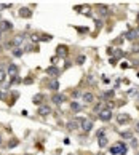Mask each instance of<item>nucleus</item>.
Wrapping results in <instances>:
<instances>
[{
  "label": "nucleus",
  "mask_w": 139,
  "mask_h": 155,
  "mask_svg": "<svg viewBox=\"0 0 139 155\" xmlns=\"http://www.w3.org/2000/svg\"><path fill=\"white\" fill-rule=\"evenodd\" d=\"M110 154L112 155H125L126 154V144L125 142H117L115 146L110 147Z\"/></svg>",
  "instance_id": "f257e3e1"
},
{
  "label": "nucleus",
  "mask_w": 139,
  "mask_h": 155,
  "mask_svg": "<svg viewBox=\"0 0 139 155\" xmlns=\"http://www.w3.org/2000/svg\"><path fill=\"white\" fill-rule=\"evenodd\" d=\"M80 126L85 133H90L93 130V120L91 119H86V117H80Z\"/></svg>",
  "instance_id": "f03ea898"
},
{
  "label": "nucleus",
  "mask_w": 139,
  "mask_h": 155,
  "mask_svg": "<svg viewBox=\"0 0 139 155\" xmlns=\"http://www.w3.org/2000/svg\"><path fill=\"white\" fill-rule=\"evenodd\" d=\"M37 112H39V115L46 117V115L51 114V106H48V104H40V106L37 107Z\"/></svg>",
  "instance_id": "7ed1b4c3"
},
{
  "label": "nucleus",
  "mask_w": 139,
  "mask_h": 155,
  "mask_svg": "<svg viewBox=\"0 0 139 155\" xmlns=\"http://www.w3.org/2000/svg\"><path fill=\"white\" fill-rule=\"evenodd\" d=\"M24 37H26V34H18V35H15L13 40H10V42H11V46L19 48V46L22 45V42H24Z\"/></svg>",
  "instance_id": "20e7f679"
},
{
  "label": "nucleus",
  "mask_w": 139,
  "mask_h": 155,
  "mask_svg": "<svg viewBox=\"0 0 139 155\" xmlns=\"http://www.w3.org/2000/svg\"><path fill=\"white\" fill-rule=\"evenodd\" d=\"M112 119V110L110 109H102L99 112V120H102V122H109Z\"/></svg>",
  "instance_id": "39448f33"
},
{
  "label": "nucleus",
  "mask_w": 139,
  "mask_h": 155,
  "mask_svg": "<svg viewBox=\"0 0 139 155\" xmlns=\"http://www.w3.org/2000/svg\"><path fill=\"white\" fill-rule=\"evenodd\" d=\"M11 29H13V24L10 21H5V19L0 21V34L2 32H10Z\"/></svg>",
  "instance_id": "423d86ee"
},
{
  "label": "nucleus",
  "mask_w": 139,
  "mask_h": 155,
  "mask_svg": "<svg viewBox=\"0 0 139 155\" xmlns=\"http://www.w3.org/2000/svg\"><path fill=\"white\" fill-rule=\"evenodd\" d=\"M64 101H66V96H64V94H61V93H56V94H53V97H51V102H53V104H56V106H59V104H62Z\"/></svg>",
  "instance_id": "0eeeda50"
},
{
  "label": "nucleus",
  "mask_w": 139,
  "mask_h": 155,
  "mask_svg": "<svg viewBox=\"0 0 139 155\" xmlns=\"http://www.w3.org/2000/svg\"><path fill=\"white\" fill-rule=\"evenodd\" d=\"M130 119L131 117L128 115V114H120V115L117 117V123L118 125H126L128 122H130Z\"/></svg>",
  "instance_id": "6e6552de"
},
{
  "label": "nucleus",
  "mask_w": 139,
  "mask_h": 155,
  "mask_svg": "<svg viewBox=\"0 0 139 155\" xmlns=\"http://www.w3.org/2000/svg\"><path fill=\"white\" fill-rule=\"evenodd\" d=\"M8 75L11 77V79L18 77V66H16V64H10L8 66Z\"/></svg>",
  "instance_id": "1a4fd4ad"
},
{
  "label": "nucleus",
  "mask_w": 139,
  "mask_h": 155,
  "mask_svg": "<svg viewBox=\"0 0 139 155\" xmlns=\"http://www.w3.org/2000/svg\"><path fill=\"white\" fill-rule=\"evenodd\" d=\"M19 16H21V18H30V16H32V10L22 6V8H19Z\"/></svg>",
  "instance_id": "9d476101"
},
{
  "label": "nucleus",
  "mask_w": 139,
  "mask_h": 155,
  "mask_svg": "<svg viewBox=\"0 0 139 155\" xmlns=\"http://www.w3.org/2000/svg\"><path fill=\"white\" fill-rule=\"evenodd\" d=\"M56 55L59 56V58H66V56H67V46L59 45V46L56 48Z\"/></svg>",
  "instance_id": "9b49d317"
},
{
  "label": "nucleus",
  "mask_w": 139,
  "mask_h": 155,
  "mask_svg": "<svg viewBox=\"0 0 139 155\" xmlns=\"http://www.w3.org/2000/svg\"><path fill=\"white\" fill-rule=\"evenodd\" d=\"M46 74H48V75H51V77H58L61 74V70L58 69L56 66H50L48 69H46Z\"/></svg>",
  "instance_id": "f8f14e48"
},
{
  "label": "nucleus",
  "mask_w": 139,
  "mask_h": 155,
  "mask_svg": "<svg viewBox=\"0 0 139 155\" xmlns=\"http://www.w3.org/2000/svg\"><path fill=\"white\" fill-rule=\"evenodd\" d=\"M82 97H83V101H85L86 104L93 102V93H91V91H85V93H82Z\"/></svg>",
  "instance_id": "ddd939ff"
},
{
  "label": "nucleus",
  "mask_w": 139,
  "mask_h": 155,
  "mask_svg": "<svg viewBox=\"0 0 139 155\" xmlns=\"http://www.w3.org/2000/svg\"><path fill=\"white\" fill-rule=\"evenodd\" d=\"M79 126H80V119H79V120H72V122H69V123H67V128H69L70 131L77 130Z\"/></svg>",
  "instance_id": "4468645a"
},
{
  "label": "nucleus",
  "mask_w": 139,
  "mask_h": 155,
  "mask_svg": "<svg viewBox=\"0 0 139 155\" xmlns=\"http://www.w3.org/2000/svg\"><path fill=\"white\" fill-rule=\"evenodd\" d=\"M138 34H139V31H134V29H131V31H128L126 34H125V37H126L128 40H134L138 37Z\"/></svg>",
  "instance_id": "2eb2a0df"
},
{
  "label": "nucleus",
  "mask_w": 139,
  "mask_h": 155,
  "mask_svg": "<svg viewBox=\"0 0 139 155\" xmlns=\"http://www.w3.org/2000/svg\"><path fill=\"white\" fill-rule=\"evenodd\" d=\"M48 88L53 90V91H58V90H59V82H58V80H51V82L48 83Z\"/></svg>",
  "instance_id": "dca6fc26"
},
{
  "label": "nucleus",
  "mask_w": 139,
  "mask_h": 155,
  "mask_svg": "<svg viewBox=\"0 0 139 155\" xmlns=\"http://www.w3.org/2000/svg\"><path fill=\"white\" fill-rule=\"evenodd\" d=\"M120 136L123 137V139H128V141L133 139V133H131V131H120Z\"/></svg>",
  "instance_id": "f3484780"
},
{
  "label": "nucleus",
  "mask_w": 139,
  "mask_h": 155,
  "mask_svg": "<svg viewBox=\"0 0 139 155\" xmlns=\"http://www.w3.org/2000/svg\"><path fill=\"white\" fill-rule=\"evenodd\" d=\"M70 109H72V110H74V112H80V110H82V109H83V106H80V104H79V102H75V101H74V102H72V104H70Z\"/></svg>",
  "instance_id": "a211bd4d"
},
{
  "label": "nucleus",
  "mask_w": 139,
  "mask_h": 155,
  "mask_svg": "<svg viewBox=\"0 0 139 155\" xmlns=\"http://www.w3.org/2000/svg\"><path fill=\"white\" fill-rule=\"evenodd\" d=\"M32 101H34L35 104H39V106H40V102L43 101V94H35V96L32 97Z\"/></svg>",
  "instance_id": "6ab92c4d"
},
{
  "label": "nucleus",
  "mask_w": 139,
  "mask_h": 155,
  "mask_svg": "<svg viewBox=\"0 0 139 155\" xmlns=\"http://www.w3.org/2000/svg\"><path fill=\"white\" fill-rule=\"evenodd\" d=\"M22 53H24V51H22L21 48H15V50H13V56H15V58H21Z\"/></svg>",
  "instance_id": "aec40b11"
},
{
  "label": "nucleus",
  "mask_w": 139,
  "mask_h": 155,
  "mask_svg": "<svg viewBox=\"0 0 139 155\" xmlns=\"http://www.w3.org/2000/svg\"><path fill=\"white\" fill-rule=\"evenodd\" d=\"M99 13H101L102 16H106L107 13H109V8H107L106 5H101V6H99Z\"/></svg>",
  "instance_id": "412c9836"
},
{
  "label": "nucleus",
  "mask_w": 139,
  "mask_h": 155,
  "mask_svg": "<svg viewBox=\"0 0 139 155\" xmlns=\"http://www.w3.org/2000/svg\"><path fill=\"white\" fill-rule=\"evenodd\" d=\"M107 146V137L104 136V137H99V147L101 149H104V147Z\"/></svg>",
  "instance_id": "4be33fe9"
},
{
  "label": "nucleus",
  "mask_w": 139,
  "mask_h": 155,
  "mask_svg": "<svg viewBox=\"0 0 139 155\" xmlns=\"http://www.w3.org/2000/svg\"><path fill=\"white\" fill-rule=\"evenodd\" d=\"M53 39V35H40V42H50V40Z\"/></svg>",
  "instance_id": "5701e85b"
},
{
  "label": "nucleus",
  "mask_w": 139,
  "mask_h": 155,
  "mask_svg": "<svg viewBox=\"0 0 139 155\" xmlns=\"http://www.w3.org/2000/svg\"><path fill=\"white\" fill-rule=\"evenodd\" d=\"M30 40H32V43L40 42V35H39V34H32V35H30Z\"/></svg>",
  "instance_id": "b1692460"
},
{
  "label": "nucleus",
  "mask_w": 139,
  "mask_h": 155,
  "mask_svg": "<svg viewBox=\"0 0 139 155\" xmlns=\"http://www.w3.org/2000/svg\"><path fill=\"white\" fill-rule=\"evenodd\" d=\"M114 93H115V91H106V93H104L101 97H102V99H109V97L114 96Z\"/></svg>",
  "instance_id": "393cba45"
},
{
  "label": "nucleus",
  "mask_w": 139,
  "mask_h": 155,
  "mask_svg": "<svg viewBox=\"0 0 139 155\" xmlns=\"http://www.w3.org/2000/svg\"><path fill=\"white\" fill-rule=\"evenodd\" d=\"M77 31H79L80 34H86L88 31H90V29H88V27H85V26H80V27H77Z\"/></svg>",
  "instance_id": "a878e982"
},
{
  "label": "nucleus",
  "mask_w": 139,
  "mask_h": 155,
  "mask_svg": "<svg viewBox=\"0 0 139 155\" xmlns=\"http://www.w3.org/2000/svg\"><path fill=\"white\" fill-rule=\"evenodd\" d=\"M16 146H18V139H11V141H10V144H8L10 149H11V147H16Z\"/></svg>",
  "instance_id": "bb28decb"
},
{
  "label": "nucleus",
  "mask_w": 139,
  "mask_h": 155,
  "mask_svg": "<svg viewBox=\"0 0 139 155\" xmlns=\"http://www.w3.org/2000/svg\"><path fill=\"white\" fill-rule=\"evenodd\" d=\"M106 136V130H99L98 131V139H99V137H104Z\"/></svg>",
  "instance_id": "cd10ccee"
},
{
  "label": "nucleus",
  "mask_w": 139,
  "mask_h": 155,
  "mask_svg": "<svg viewBox=\"0 0 139 155\" xmlns=\"http://www.w3.org/2000/svg\"><path fill=\"white\" fill-rule=\"evenodd\" d=\"M3 82H5V72L0 69V83H3Z\"/></svg>",
  "instance_id": "c85d7f7f"
},
{
  "label": "nucleus",
  "mask_w": 139,
  "mask_h": 155,
  "mask_svg": "<svg viewBox=\"0 0 139 155\" xmlns=\"http://www.w3.org/2000/svg\"><path fill=\"white\" fill-rule=\"evenodd\" d=\"M77 62H79V64H83V62H85V56L80 55L79 58H77Z\"/></svg>",
  "instance_id": "c756f323"
},
{
  "label": "nucleus",
  "mask_w": 139,
  "mask_h": 155,
  "mask_svg": "<svg viewBox=\"0 0 139 155\" xmlns=\"http://www.w3.org/2000/svg\"><path fill=\"white\" fill-rule=\"evenodd\" d=\"M22 83H24V85H32V83H34V80H32V79H26Z\"/></svg>",
  "instance_id": "7c9ffc66"
},
{
  "label": "nucleus",
  "mask_w": 139,
  "mask_h": 155,
  "mask_svg": "<svg viewBox=\"0 0 139 155\" xmlns=\"http://www.w3.org/2000/svg\"><path fill=\"white\" fill-rule=\"evenodd\" d=\"M138 144H139V142H138V141L133 137V139H131V147H138Z\"/></svg>",
  "instance_id": "2f4dec72"
},
{
  "label": "nucleus",
  "mask_w": 139,
  "mask_h": 155,
  "mask_svg": "<svg viewBox=\"0 0 139 155\" xmlns=\"http://www.w3.org/2000/svg\"><path fill=\"white\" fill-rule=\"evenodd\" d=\"M80 96H82V93H80V91H74L72 93V97H80Z\"/></svg>",
  "instance_id": "473e14b6"
},
{
  "label": "nucleus",
  "mask_w": 139,
  "mask_h": 155,
  "mask_svg": "<svg viewBox=\"0 0 139 155\" xmlns=\"http://www.w3.org/2000/svg\"><path fill=\"white\" fill-rule=\"evenodd\" d=\"M3 5H5V8H11V6H13V3H11V2H5Z\"/></svg>",
  "instance_id": "72a5a7b5"
},
{
  "label": "nucleus",
  "mask_w": 139,
  "mask_h": 155,
  "mask_svg": "<svg viewBox=\"0 0 139 155\" xmlns=\"http://www.w3.org/2000/svg\"><path fill=\"white\" fill-rule=\"evenodd\" d=\"M115 56H117V58H121V56H123V53L118 50V51H115Z\"/></svg>",
  "instance_id": "f704fd0d"
},
{
  "label": "nucleus",
  "mask_w": 139,
  "mask_h": 155,
  "mask_svg": "<svg viewBox=\"0 0 139 155\" xmlns=\"http://www.w3.org/2000/svg\"><path fill=\"white\" fill-rule=\"evenodd\" d=\"M3 10H5V5H3V3H0V11H3Z\"/></svg>",
  "instance_id": "c9c22d12"
},
{
  "label": "nucleus",
  "mask_w": 139,
  "mask_h": 155,
  "mask_svg": "<svg viewBox=\"0 0 139 155\" xmlns=\"http://www.w3.org/2000/svg\"><path fill=\"white\" fill-rule=\"evenodd\" d=\"M136 131L139 133V122H138V125H136Z\"/></svg>",
  "instance_id": "e433bc0d"
},
{
  "label": "nucleus",
  "mask_w": 139,
  "mask_h": 155,
  "mask_svg": "<svg viewBox=\"0 0 139 155\" xmlns=\"http://www.w3.org/2000/svg\"><path fill=\"white\" fill-rule=\"evenodd\" d=\"M2 97H3V91H0V99H2Z\"/></svg>",
  "instance_id": "4c0bfd02"
},
{
  "label": "nucleus",
  "mask_w": 139,
  "mask_h": 155,
  "mask_svg": "<svg viewBox=\"0 0 139 155\" xmlns=\"http://www.w3.org/2000/svg\"><path fill=\"white\" fill-rule=\"evenodd\" d=\"M2 142H3V139H2V136H0V146H2Z\"/></svg>",
  "instance_id": "58836bf2"
},
{
  "label": "nucleus",
  "mask_w": 139,
  "mask_h": 155,
  "mask_svg": "<svg viewBox=\"0 0 139 155\" xmlns=\"http://www.w3.org/2000/svg\"><path fill=\"white\" fill-rule=\"evenodd\" d=\"M138 22H139V15H138Z\"/></svg>",
  "instance_id": "ea45409f"
},
{
  "label": "nucleus",
  "mask_w": 139,
  "mask_h": 155,
  "mask_svg": "<svg viewBox=\"0 0 139 155\" xmlns=\"http://www.w3.org/2000/svg\"><path fill=\"white\" fill-rule=\"evenodd\" d=\"M0 37H2V34H0Z\"/></svg>",
  "instance_id": "a19ab883"
},
{
  "label": "nucleus",
  "mask_w": 139,
  "mask_h": 155,
  "mask_svg": "<svg viewBox=\"0 0 139 155\" xmlns=\"http://www.w3.org/2000/svg\"><path fill=\"white\" fill-rule=\"evenodd\" d=\"M138 155H139V152H138Z\"/></svg>",
  "instance_id": "79ce46f5"
},
{
  "label": "nucleus",
  "mask_w": 139,
  "mask_h": 155,
  "mask_svg": "<svg viewBox=\"0 0 139 155\" xmlns=\"http://www.w3.org/2000/svg\"><path fill=\"white\" fill-rule=\"evenodd\" d=\"M29 155H30V154H29Z\"/></svg>",
  "instance_id": "37998d69"
}]
</instances>
